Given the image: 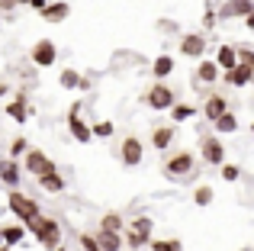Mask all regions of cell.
<instances>
[{
  "instance_id": "38",
  "label": "cell",
  "mask_w": 254,
  "mask_h": 251,
  "mask_svg": "<svg viewBox=\"0 0 254 251\" xmlns=\"http://www.w3.org/2000/svg\"><path fill=\"white\" fill-rule=\"evenodd\" d=\"M245 23H248V29H254V13H248V16H245Z\"/></svg>"
},
{
  "instance_id": "19",
  "label": "cell",
  "mask_w": 254,
  "mask_h": 251,
  "mask_svg": "<svg viewBox=\"0 0 254 251\" xmlns=\"http://www.w3.org/2000/svg\"><path fill=\"white\" fill-rule=\"evenodd\" d=\"M6 116H10L13 123H26V116H29V110H26V94H19L13 103H6Z\"/></svg>"
},
{
  "instance_id": "5",
  "label": "cell",
  "mask_w": 254,
  "mask_h": 251,
  "mask_svg": "<svg viewBox=\"0 0 254 251\" xmlns=\"http://www.w3.org/2000/svg\"><path fill=\"white\" fill-rule=\"evenodd\" d=\"M23 168L29 171L32 177H42V174H49V171H55V161H52L45 151H39V148H29L26 151V161H23Z\"/></svg>"
},
{
  "instance_id": "7",
  "label": "cell",
  "mask_w": 254,
  "mask_h": 251,
  "mask_svg": "<svg viewBox=\"0 0 254 251\" xmlns=\"http://www.w3.org/2000/svg\"><path fill=\"white\" fill-rule=\"evenodd\" d=\"M199 155L206 164H225V145L216 135H203L199 138Z\"/></svg>"
},
{
  "instance_id": "8",
  "label": "cell",
  "mask_w": 254,
  "mask_h": 251,
  "mask_svg": "<svg viewBox=\"0 0 254 251\" xmlns=\"http://www.w3.org/2000/svg\"><path fill=\"white\" fill-rule=\"evenodd\" d=\"M77 113H81V103H74V107H71V113H68V129H71V135H74V142L87 145V142L93 138V129H90V126H87Z\"/></svg>"
},
{
  "instance_id": "43",
  "label": "cell",
  "mask_w": 254,
  "mask_h": 251,
  "mask_svg": "<svg viewBox=\"0 0 254 251\" xmlns=\"http://www.w3.org/2000/svg\"><path fill=\"white\" fill-rule=\"evenodd\" d=\"M251 132H254V123H251Z\"/></svg>"
},
{
  "instance_id": "18",
  "label": "cell",
  "mask_w": 254,
  "mask_h": 251,
  "mask_svg": "<svg viewBox=\"0 0 254 251\" xmlns=\"http://www.w3.org/2000/svg\"><path fill=\"white\" fill-rule=\"evenodd\" d=\"M216 64L222 71H232L238 64V49H232V45H219V55H216Z\"/></svg>"
},
{
  "instance_id": "26",
  "label": "cell",
  "mask_w": 254,
  "mask_h": 251,
  "mask_svg": "<svg viewBox=\"0 0 254 251\" xmlns=\"http://www.w3.org/2000/svg\"><path fill=\"white\" fill-rule=\"evenodd\" d=\"M148 248L151 251H184V245L177 239H155V242H148Z\"/></svg>"
},
{
  "instance_id": "22",
  "label": "cell",
  "mask_w": 254,
  "mask_h": 251,
  "mask_svg": "<svg viewBox=\"0 0 254 251\" xmlns=\"http://www.w3.org/2000/svg\"><path fill=\"white\" fill-rule=\"evenodd\" d=\"M216 77H219V64H216V62H199V68H196V81L212 84Z\"/></svg>"
},
{
  "instance_id": "31",
  "label": "cell",
  "mask_w": 254,
  "mask_h": 251,
  "mask_svg": "<svg viewBox=\"0 0 254 251\" xmlns=\"http://www.w3.org/2000/svg\"><path fill=\"white\" fill-rule=\"evenodd\" d=\"M93 135H97V138H110L113 135V123H97V126H93Z\"/></svg>"
},
{
  "instance_id": "28",
  "label": "cell",
  "mask_w": 254,
  "mask_h": 251,
  "mask_svg": "<svg viewBox=\"0 0 254 251\" xmlns=\"http://www.w3.org/2000/svg\"><path fill=\"white\" fill-rule=\"evenodd\" d=\"M193 200H196V206H209V203H212V187H206V184L196 187V190H193Z\"/></svg>"
},
{
  "instance_id": "15",
  "label": "cell",
  "mask_w": 254,
  "mask_h": 251,
  "mask_svg": "<svg viewBox=\"0 0 254 251\" xmlns=\"http://www.w3.org/2000/svg\"><path fill=\"white\" fill-rule=\"evenodd\" d=\"M251 77H254V71L248 68V64H242V62H238L232 71H225V81L235 84V87H245V84H251Z\"/></svg>"
},
{
  "instance_id": "36",
  "label": "cell",
  "mask_w": 254,
  "mask_h": 251,
  "mask_svg": "<svg viewBox=\"0 0 254 251\" xmlns=\"http://www.w3.org/2000/svg\"><path fill=\"white\" fill-rule=\"evenodd\" d=\"M29 6H32V10H45V6H49V0H29Z\"/></svg>"
},
{
  "instance_id": "42",
  "label": "cell",
  "mask_w": 254,
  "mask_h": 251,
  "mask_svg": "<svg viewBox=\"0 0 254 251\" xmlns=\"http://www.w3.org/2000/svg\"><path fill=\"white\" fill-rule=\"evenodd\" d=\"M55 251H64V248H62V245H58V248H55Z\"/></svg>"
},
{
  "instance_id": "13",
  "label": "cell",
  "mask_w": 254,
  "mask_h": 251,
  "mask_svg": "<svg viewBox=\"0 0 254 251\" xmlns=\"http://www.w3.org/2000/svg\"><path fill=\"white\" fill-rule=\"evenodd\" d=\"M19 174H23V168L16 164V158H3L0 161V181L6 184V187H19Z\"/></svg>"
},
{
  "instance_id": "10",
  "label": "cell",
  "mask_w": 254,
  "mask_h": 251,
  "mask_svg": "<svg viewBox=\"0 0 254 251\" xmlns=\"http://www.w3.org/2000/svg\"><path fill=\"white\" fill-rule=\"evenodd\" d=\"M248 13H254V0H225L219 6V19H245Z\"/></svg>"
},
{
  "instance_id": "17",
  "label": "cell",
  "mask_w": 254,
  "mask_h": 251,
  "mask_svg": "<svg viewBox=\"0 0 254 251\" xmlns=\"http://www.w3.org/2000/svg\"><path fill=\"white\" fill-rule=\"evenodd\" d=\"M97 242H100V248H103V251H123V235L113 232V229H100Z\"/></svg>"
},
{
  "instance_id": "1",
  "label": "cell",
  "mask_w": 254,
  "mask_h": 251,
  "mask_svg": "<svg viewBox=\"0 0 254 251\" xmlns=\"http://www.w3.org/2000/svg\"><path fill=\"white\" fill-rule=\"evenodd\" d=\"M26 229L39 239V245L49 248V251H55L62 245V226H58V219H49V216L39 213L36 219H26Z\"/></svg>"
},
{
  "instance_id": "40",
  "label": "cell",
  "mask_w": 254,
  "mask_h": 251,
  "mask_svg": "<svg viewBox=\"0 0 254 251\" xmlns=\"http://www.w3.org/2000/svg\"><path fill=\"white\" fill-rule=\"evenodd\" d=\"M0 248H3V232H0Z\"/></svg>"
},
{
  "instance_id": "6",
  "label": "cell",
  "mask_w": 254,
  "mask_h": 251,
  "mask_svg": "<svg viewBox=\"0 0 254 251\" xmlns=\"http://www.w3.org/2000/svg\"><path fill=\"white\" fill-rule=\"evenodd\" d=\"M58 62V49L52 39H39L36 45H32V64L36 68H52V64Z\"/></svg>"
},
{
  "instance_id": "2",
  "label": "cell",
  "mask_w": 254,
  "mask_h": 251,
  "mask_svg": "<svg viewBox=\"0 0 254 251\" xmlns=\"http://www.w3.org/2000/svg\"><path fill=\"white\" fill-rule=\"evenodd\" d=\"M6 206H10V213L16 216V219H36L39 216V203L32 200V196H26V193H19L16 187L10 190V196H6Z\"/></svg>"
},
{
  "instance_id": "20",
  "label": "cell",
  "mask_w": 254,
  "mask_h": 251,
  "mask_svg": "<svg viewBox=\"0 0 254 251\" xmlns=\"http://www.w3.org/2000/svg\"><path fill=\"white\" fill-rule=\"evenodd\" d=\"M39 184H42V190H49V193H62V190H64V177L58 174V168L49 171V174H42Z\"/></svg>"
},
{
  "instance_id": "27",
  "label": "cell",
  "mask_w": 254,
  "mask_h": 251,
  "mask_svg": "<svg viewBox=\"0 0 254 251\" xmlns=\"http://www.w3.org/2000/svg\"><path fill=\"white\" fill-rule=\"evenodd\" d=\"M100 229H113V232H123V216L119 213H106L100 219Z\"/></svg>"
},
{
  "instance_id": "23",
  "label": "cell",
  "mask_w": 254,
  "mask_h": 251,
  "mask_svg": "<svg viewBox=\"0 0 254 251\" xmlns=\"http://www.w3.org/2000/svg\"><path fill=\"white\" fill-rule=\"evenodd\" d=\"M0 232H3V245H10V248L19 245V242L26 239V229H23V226H3Z\"/></svg>"
},
{
  "instance_id": "30",
  "label": "cell",
  "mask_w": 254,
  "mask_h": 251,
  "mask_svg": "<svg viewBox=\"0 0 254 251\" xmlns=\"http://www.w3.org/2000/svg\"><path fill=\"white\" fill-rule=\"evenodd\" d=\"M62 87H68V90L71 87H81V74H77V71H71V68L62 71Z\"/></svg>"
},
{
  "instance_id": "4",
  "label": "cell",
  "mask_w": 254,
  "mask_h": 251,
  "mask_svg": "<svg viewBox=\"0 0 254 251\" xmlns=\"http://www.w3.org/2000/svg\"><path fill=\"white\" fill-rule=\"evenodd\" d=\"M193 155L190 151H177L174 158H168L164 161V177H171V181H184V177L193 174Z\"/></svg>"
},
{
  "instance_id": "24",
  "label": "cell",
  "mask_w": 254,
  "mask_h": 251,
  "mask_svg": "<svg viewBox=\"0 0 254 251\" xmlns=\"http://www.w3.org/2000/svg\"><path fill=\"white\" fill-rule=\"evenodd\" d=\"M212 126H216V132H222V135H229V132H235V129H238V120H235V116L229 113V110H225V113L219 116V120L212 123Z\"/></svg>"
},
{
  "instance_id": "33",
  "label": "cell",
  "mask_w": 254,
  "mask_h": 251,
  "mask_svg": "<svg viewBox=\"0 0 254 251\" xmlns=\"http://www.w3.org/2000/svg\"><path fill=\"white\" fill-rule=\"evenodd\" d=\"M238 62L248 64V68L254 71V52H251V49H238Z\"/></svg>"
},
{
  "instance_id": "11",
  "label": "cell",
  "mask_w": 254,
  "mask_h": 251,
  "mask_svg": "<svg viewBox=\"0 0 254 251\" xmlns=\"http://www.w3.org/2000/svg\"><path fill=\"white\" fill-rule=\"evenodd\" d=\"M119 155H123V164H126V168H138V164H142L145 148H142V142H138L135 135H129L123 142V151H119Z\"/></svg>"
},
{
  "instance_id": "29",
  "label": "cell",
  "mask_w": 254,
  "mask_h": 251,
  "mask_svg": "<svg viewBox=\"0 0 254 251\" xmlns=\"http://www.w3.org/2000/svg\"><path fill=\"white\" fill-rule=\"evenodd\" d=\"M174 123H184V120H190V116H196V110L193 107H184V103H174Z\"/></svg>"
},
{
  "instance_id": "34",
  "label": "cell",
  "mask_w": 254,
  "mask_h": 251,
  "mask_svg": "<svg viewBox=\"0 0 254 251\" xmlns=\"http://www.w3.org/2000/svg\"><path fill=\"white\" fill-rule=\"evenodd\" d=\"M13 158H16V155H26V151H29V145H26V138H13Z\"/></svg>"
},
{
  "instance_id": "37",
  "label": "cell",
  "mask_w": 254,
  "mask_h": 251,
  "mask_svg": "<svg viewBox=\"0 0 254 251\" xmlns=\"http://www.w3.org/2000/svg\"><path fill=\"white\" fill-rule=\"evenodd\" d=\"M203 23H206V29H209V26H216V13L209 10V13H206V19H203Z\"/></svg>"
},
{
  "instance_id": "12",
  "label": "cell",
  "mask_w": 254,
  "mask_h": 251,
  "mask_svg": "<svg viewBox=\"0 0 254 251\" xmlns=\"http://www.w3.org/2000/svg\"><path fill=\"white\" fill-rule=\"evenodd\" d=\"M203 49H206V39L196 36V32H187V36L180 39V55L184 58H199Z\"/></svg>"
},
{
  "instance_id": "35",
  "label": "cell",
  "mask_w": 254,
  "mask_h": 251,
  "mask_svg": "<svg viewBox=\"0 0 254 251\" xmlns=\"http://www.w3.org/2000/svg\"><path fill=\"white\" fill-rule=\"evenodd\" d=\"M13 6H19L16 0H0V13H3V10H13Z\"/></svg>"
},
{
  "instance_id": "9",
  "label": "cell",
  "mask_w": 254,
  "mask_h": 251,
  "mask_svg": "<svg viewBox=\"0 0 254 251\" xmlns=\"http://www.w3.org/2000/svg\"><path fill=\"white\" fill-rule=\"evenodd\" d=\"M145 103H148L151 110H171L174 107V90L168 84H155V87L145 94Z\"/></svg>"
},
{
  "instance_id": "3",
  "label": "cell",
  "mask_w": 254,
  "mask_h": 251,
  "mask_svg": "<svg viewBox=\"0 0 254 251\" xmlns=\"http://www.w3.org/2000/svg\"><path fill=\"white\" fill-rule=\"evenodd\" d=\"M151 219L148 216H135V219L129 222V229H126V245L129 248H145L151 242Z\"/></svg>"
},
{
  "instance_id": "44",
  "label": "cell",
  "mask_w": 254,
  "mask_h": 251,
  "mask_svg": "<svg viewBox=\"0 0 254 251\" xmlns=\"http://www.w3.org/2000/svg\"><path fill=\"white\" fill-rule=\"evenodd\" d=\"M242 251H248V248H242Z\"/></svg>"
},
{
  "instance_id": "14",
  "label": "cell",
  "mask_w": 254,
  "mask_h": 251,
  "mask_svg": "<svg viewBox=\"0 0 254 251\" xmlns=\"http://www.w3.org/2000/svg\"><path fill=\"white\" fill-rule=\"evenodd\" d=\"M68 13H71V3L58 0V3H49L45 10H39V16H42L45 23H62V19H68Z\"/></svg>"
},
{
  "instance_id": "41",
  "label": "cell",
  "mask_w": 254,
  "mask_h": 251,
  "mask_svg": "<svg viewBox=\"0 0 254 251\" xmlns=\"http://www.w3.org/2000/svg\"><path fill=\"white\" fill-rule=\"evenodd\" d=\"M0 251H10V245H3V248H0Z\"/></svg>"
},
{
  "instance_id": "32",
  "label": "cell",
  "mask_w": 254,
  "mask_h": 251,
  "mask_svg": "<svg viewBox=\"0 0 254 251\" xmlns=\"http://www.w3.org/2000/svg\"><path fill=\"white\" fill-rule=\"evenodd\" d=\"M242 177V168H235V164H225L222 168V181H238Z\"/></svg>"
},
{
  "instance_id": "16",
  "label": "cell",
  "mask_w": 254,
  "mask_h": 251,
  "mask_svg": "<svg viewBox=\"0 0 254 251\" xmlns=\"http://www.w3.org/2000/svg\"><path fill=\"white\" fill-rule=\"evenodd\" d=\"M225 110H229V107H225V97H222V94H212L209 100H206V107H203V116H206L209 123H216L219 116L225 113Z\"/></svg>"
},
{
  "instance_id": "21",
  "label": "cell",
  "mask_w": 254,
  "mask_h": 251,
  "mask_svg": "<svg viewBox=\"0 0 254 251\" xmlns=\"http://www.w3.org/2000/svg\"><path fill=\"white\" fill-rule=\"evenodd\" d=\"M174 142V126H161V129H155V135H151V145H155L158 151H168Z\"/></svg>"
},
{
  "instance_id": "25",
  "label": "cell",
  "mask_w": 254,
  "mask_h": 251,
  "mask_svg": "<svg viewBox=\"0 0 254 251\" xmlns=\"http://www.w3.org/2000/svg\"><path fill=\"white\" fill-rule=\"evenodd\" d=\"M151 71H155V77H168L174 71V58L171 55H158L155 64H151Z\"/></svg>"
},
{
  "instance_id": "39",
  "label": "cell",
  "mask_w": 254,
  "mask_h": 251,
  "mask_svg": "<svg viewBox=\"0 0 254 251\" xmlns=\"http://www.w3.org/2000/svg\"><path fill=\"white\" fill-rule=\"evenodd\" d=\"M16 3H19V6H29V0H16Z\"/></svg>"
}]
</instances>
